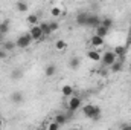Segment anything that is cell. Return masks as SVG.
I'll use <instances>...</instances> for the list:
<instances>
[{
  "label": "cell",
  "mask_w": 131,
  "mask_h": 130,
  "mask_svg": "<svg viewBox=\"0 0 131 130\" xmlns=\"http://www.w3.org/2000/svg\"><path fill=\"white\" fill-rule=\"evenodd\" d=\"M69 66H70V69L76 70V69L81 66V60H79L78 57H72V58H70V61H69Z\"/></svg>",
  "instance_id": "obj_20"
},
{
  "label": "cell",
  "mask_w": 131,
  "mask_h": 130,
  "mask_svg": "<svg viewBox=\"0 0 131 130\" xmlns=\"http://www.w3.org/2000/svg\"><path fill=\"white\" fill-rule=\"evenodd\" d=\"M8 32H9V20L0 22V34L2 35H6Z\"/></svg>",
  "instance_id": "obj_17"
},
{
  "label": "cell",
  "mask_w": 131,
  "mask_h": 130,
  "mask_svg": "<svg viewBox=\"0 0 131 130\" xmlns=\"http://www.w3.org/2000/svg\"><path fill=\"white\" fill-rule=\"evenodd\" d=\"M47 130H60V126H58L55 121H52V123H49V126H47Z\"/></svg>",
  "instance_id": "obj_27"
},
{
  "label": "cell",
  "mask_w": 131,
  "mask_h": 130,
  "mask_svg": "<svg viewBox=\"0 0 131 130\" xmlns=\"http://www.w3.org/2000/svg\"><path fill=\"white\" fill-rule=\"evenodd\" d=\"M87 26H92V28H98L101 26V17L96 14H89V20H87Z\"/></svg>",
  "instance_id": "obj_7"
},
{
  "label": "cell",
  "mask_w": 131,
  "mask_h": 130,
  "mask_svg": "<svg viewBox=\"0 0 131 130\" xmlns=\"http://www.w3.org/2000/svg\"><path fill=\"white\" fill-rule=\"evenodd\" d=\"M29 37L32 38V41H40V40H43L44 38V34H43V31L40 29V26L37 25V26H32L31 29H29Z\"/></svg>",
  "instance_id": "obj_5"
},
{
  "label": "cell",
  "mask_w": 131,
  "mask_h": 130,
  "mask_svg": "<svg viewBox=\"0 0 131 130\" xmlns=\"http://www.w3.org/2000/svg\"><path fill=\"white\" fill-rule=\"evenodd\" d=\"M15 9H17L18 12H28V9H29V5H28V3H25V2H17V5H15Z\"/></svg>",
  "instance_id": "obj_21"
},
{
  "label": "cell",
  "mask_w": 131,
  "mask_h": 130,
  "mask_svg": "<svg viewBox=\"0 0 131 130\" xmlns=\"http://www.w3.org/2000/svg\"><path fill=\"white\" fill-rule=\"evenodd\" d=\"M3 127H5V119L0 116V129H3Z\"/></svg>",
  "instance_id": "obj_30"
},
{
  "label": "cell",
  "mask_w": 131,
  "mask_h": 130,
  "mask_svg": "<svg viewBox=\"0 0 131 130\" xmlns=\"http://www.w3.org/2000/svg\"><path fill=\"white\" fill-rule=\"evenodd\" d=\"M116 61H117V57L114 55L113 51H105L102 54V57H101V63L105 66V67H111Z\"/></svg>",
  "instance_id": "obj_2"
},
{
  "label": "cell",
  "mask_w": 131,
  "mask_h": 130,
  "mask_svg": "<svg viewBox=\"0 0 131 130\" xmlns=\"http://www.w3.org/2000/svg\"><path fill=\"white\" fill-rule=\"evenodd\" d=\"M11 77H12V78H20V77H21V72H20V70H14Z\"/></svg>",
  "instance_id": "obj_28"
},
{
  "label": "cell",
  "mask_w": 131,
  "mask_h": 130,
  "mask_svg": "<svg viewBox=\"0 0 131 130\" xmlns=\"http://www.w3.org/2000/svg\"><path fill=\"white\" fill-rule=\"evenodd\" d=\"M31 43H32V38L29 37V34H21L18 38H17V41H15V46L18 48V49H26V48H29L31 46Z\"/></svg>",
  "instance_id": "obj_4"
},
{
  "label": "cell",
  "mask_w": 131,
  "mask_h": 130,
  "mask_svg": "<svg viewBox=\"0 0 131 130\" xmlns=\"http://www.w3.org/2000/svg\"><path fill=\"white\" fill-rule=\"evenodd\" d=\"M66 106H67V110H69L70 113H72V112H76L78 109H81V98L78 97V95H73V97H70L67 99Z\"/></svg>",
  "instance_id": "obj_3"
},
{
  "label": "cell",
  "mask_w": 131,
  "mask_h": 130,
  "mask_svg": "<svg viewBox=\"0 0 131 130\" xmlns=\"http://www.w3.org/2000/svg\"><path fill=\"white\" fill-rule=\"evenodd\" d=\"M49 29H50V32H57V31L60 29V23H57V22H49Z\"/></svg>",
  "instance_id": "obj_26"
},
{
  "label": "cell",
  "mask_w": 131,
  "mask_h": 130,
  "mask_svg": "<svg viewBox=\"0 0 131 130\" xmlns=\"http://www.w3.org/2000/svg\"><path fill=\"white\" fill-rule=\"evenodd\" d=\"M55 49L57 51H64V49H67V43L64 40H57L55 41Z\"/></svg>",
  "instance_id": "obj_25"
},
{
  "label": "cell",
  "mask_w": 131,
  "mask_h": 130,
  "mask_svg": "<svg viewBox=\"0 0 131 130\" xmlns=\"http://www.w3.org/2000/svg\"><path fill=\"white\" fill-rule=\"evenodd\" d=\"M26 22L31 25V28H32V26H37V25H38V15H37V14H29L28 18H26Z\"/></svg>",
  "instance_id": "obj_22"
},
{
  "label": "cell",
  "mask_w": 131,
  "mask_h": 130,
  "mask_svg": "<svg viewBox=\"0 0 131 130\" xmlns=\"http://www.w3.org/2000/svg\"><path fill=\"white\" fill-rule=\"evenodd\" d=\"M5 55H6V52H5V51H2V49H0V60H2V58H5Z\"/></svg>",
  "instance_id": "obj_31"
},
{
  "label": "cell",
  "mask_w": 131,
  "mask_h": 130,
  "mask_svg": "<svg viewBox=\"0 0 131 130\" xmlns=\"http://www.w3.org/2000/svg\"><path fill=\"white\" fill-rule=\"evenodd\" d=\"M11 101H12V103H17V104L21 103V101H23V94H21V92H14V94L11 95Z\"/></svg>",
  "instance_id": "obj_24"
},
{
  "label": "cell",
  "mask_w": 131,
  "mask_h": 130,
  "mask_svg": "<svg viewBox=\"0 0 131 130\" xmlns=\"http://www.w3.org/2000/svg\"><path fill=\"white\" fill-rule=\"evenodd\" d=\"M70 130H81L79 127H73V129H70Z\"/></svg>",
  "instance_id": "obj_33"
},
{
  "label": "cell",
  "mask_w": 131,
  "mask_h": 130,
  "mask_svg": "<svg viewBox=\"0 0 131 130\" xmlns=\"http://www.w3.org/2000/svg\"><path fill=\"white\" fill-rule=\"evenodd\" d=\"M15 48H17V46H15V41L6 40V41H3V43H2V51H5V52H12Z\"/></svg>",
  "instance_id": "obj_12"
},
{
  "label": "cell",
  "mask_w": 131,
  "mask_h": 130,
  "mask_svg": "<svg viewBox=\"0 0 131 130\" xmlns=\"http://www.w3.org/2000/svg\"><path fill=\"white\" fill-rule=\"evenodd\" d=\"M87 57H89V60L90 61H95V63H99L101 61V52L99 51H95V49H90L89 52H87Z\"/></svg>",
  "instance_id": "obj_11"
},
{
  "label": "cell",
  "mask_w": 131,
  "mask_h": 130,
  "mask_svg": "<svg viewBox=\"0 0 131 130\" xmlns=\"http://www.w3.org/2000/svg\"><path fill=\"white\" fill-rule=\"evenodd\" d=\"M3 37H5V35H2V34H0V41H2V43L5 41V40H3Z\"/></svg>",
  "instance_id": "obj_32"
},
{
  "label": "cell",
  "mask_w": 131,
  "mask_h": 130,
  "mask_svg": "<svg viewBox=\"0 0 131 130\" xmlns=\"http://www.w3.org/2000/svg\"><path fill=\"white\" fill-rule=\"evenodd\" d=\"M82 113H84L85 118H89V119H92V121H99L101 116H102L101 107L95 106V104H85V106L82 107Z\"/></svg>",
  "instance_id": "obj_1"
},
{
  "label": "cell",
  "mask_w": 131,
  "mask_h": 130,
  "mask_svg": "<svg viewBox=\"0 0 131 130\" xmlns=\"http://www.w3.org/2000/svg\"><path fill=\"white\" fill-rule=\"evenodd\" d=\"M55 73H57V66L55 64L46 66V69H44V75H46V77H53Z\"/></svg>",
  "instance_id": "obj_16"
},
{
  "label": "cell",
  "mask_w": 131,
  "mask_h": 130,
  "mask_svg": "<svg viewBox=\"0 0 131 130\" xmlns=\"http://www.w3.org/2000/svg\"><path fill=\"white\" fill-rule=\"evenodd\" d=\"M130 31H131V22H130Z\"/></svg>",
  "instance_id": "obj_34"
},
{
  "label": "cell",
  "mask_w": 131,
  "mask_h": 130,
  "mask_svg": "<svg viewBox=\"0 0 131 130\" xmlns=\"http://www.w3.org/2000/svg\"><path fill=\"white\" fill-rule=\"evenodd\" d=\"M122 69H124V61H122V60H117L114 64L111 66V72H113V73H119Z\"/></svg>",
  "instance_id": "obj_19"
},
{
  "label": "cell",
  "mask_w": 131,
  "mask_h": 130,
  "mask_svg": "<svg viewBox=\"0 0 131 130\" xmlns=\"http://www.w3.org/2000/svg\"><path fill=\"white\" fill-rule=\"evenodd\" d=\"M114 55L117 57V60H124L125 58V55H127V48L125 46H122V44H119V46H116L114 48Z\"/></svg>",
  "instance_id": "obj_10"
},
{
  "label": "cell",
  "mask_w": 131,
  "mask_h": 130,
  "mask_svg": "<svg viewBox=\"0 0 131 130\" xmlns=\"http://www.w3.org/2000/svg\"><path fill=\"white\" fill-rule=\"evenodd\" d=\"M61 94H63L66 98L73 97V86H70V84H64V86L61 87Z\"/></svg>",
  "instance_id": "obj_14"
},
{
  "label": "cell",
  "mask_w": 131,
  "mask_h": 130,
  "mask_svg": "<svg viewBox=\"0 0 131 130\" xmlns=\"http://www.w3.org/2000/svg\"><path fill=\"white\" fill-rule=\"evenodd\" d=\"M53 121L61 127V126H64L66 123L69 121V116H67L66 113H57V115H55V118H53Z\"/></svg>",
  "instance_id": "obj_13"
},
{
  "label": "cell",
  "mask_w": 131,
  "mask_h": 130,
  "mask_svg": "<svg viewBox=\"0 0 131 130\" xmlns=\"http://www.w3.org/2000/svg\"><path fill=\"white\" fill-rule=\"evenodd\" d=\"M63 14H64V9H63L61 5H53V6L50 8V15H52L53 18H58V17H61Z\"/></svg>",
  "instance_id": "obj_9"
},
{
  "label": "cell",
  "mask_w": 131,
  "mask_h": 130,
  "mask_svg": "<svg viewBox=\"0 0 131 130\" xmlns=\"http://www.w3.org/2000/svg\"><path fill=\"white\" fill-rule=\"evenodd\" d=\"M87 20H89V12H78V15H76L78 26H87Z\"/></svg>",
  "instance_id": "obj_8"
},
{
  "label": "cell",
  "mask_w": 131,
  "mask_h": 130,
  "mask_svg": "<svg viewBox=\"0 0 131 130\" xmlns=\"http://www.w3.org/2000/svg\"><path fill=\"white\" fill-rule=\"evenodd\" d=\"M104 44H105L104 38H101V37H98V35H93V37L90 38V46H92V49H95V51L102 49Z\"/></svg>",
  "instance_id": "obj_6"
},
{
  "label": "cell",
  "mask_w": 131,
  "mask_h": 130,
  "mask_svg": "<svg viewBox=\"0 0 131 130\" xmlns=\"http://www.w3.org/2000/svg\"><path fill=\"white\" fill-rule=\"evenodd\" d=\"M38 26H40V29L43 31L44 34V37H47V35H50V29H49V22H41V23H38Z\"/></svg>",
  "instance_id": "obj_18"
},
{
  "label": "cell",
  "mask_w": 131,
  "mask_h": 130,
  "mask_svg": "<svg viewBox=\"0 0 131 130\" xmlns=\"http://www.w3.org/2000/svg\"><path fill=\"white\" fill-rule=\"evenodd\" d=\"M121 130H131V124H122Z\"/></svg>",
  "instance_id": "obj_29"
},
{
  "label": "cell",
  "mask_w": 131,
  "mask_h": 130,
  "mask_svg": "<svg viewBox=\"0 0 131 130\" xmlns=\"http://www.w3.org/2000/svg\"><path fill=\"white\" fill-rule=\"evenodd\" d=\"M101 26H104L105 29H111V26H113V18H110V17H102L101 18Z\"/></svg>",
  "instance_id": "obj_15"
},
{
  "label": "cell",
  "mask_w": 131,
  "mask_h": 130,
  "mask_svg": "<svg viewBox=\"0 0 131 130\" xmlns=\"http://www.w3.org/2000/svg\"><path fill=\"white\" fill-rule=\"evenodd\" d=\"M108 29H105L104 26H98L96 28V32H95V35H98V37H101V38H104V37H107L108 35Z\"/></svg>",
  "instance_id": "obj_23"
}]
</instances>
